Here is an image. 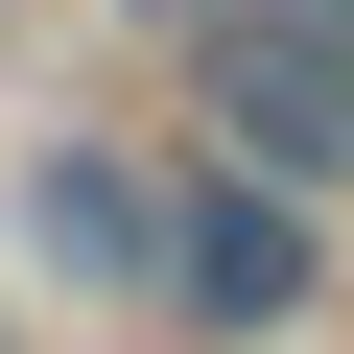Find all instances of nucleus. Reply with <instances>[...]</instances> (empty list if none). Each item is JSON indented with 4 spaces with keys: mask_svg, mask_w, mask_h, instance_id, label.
Instances as JSON below:
<instances>
[{
    "mask_svg": "<svg viewBox=\"0 0 354 354\" xmlns=\"http://www.w3.org/2000/svg\"><path fill=\"white\" fill-rule=\"evenodd\" d=\"M24 236H48L71 283H118V307L189 283V189H165L142 142H48V165H24Z\"/></svg>",
    "mask_w": 354,
    "mask_h": 354,
    "instance_id": "f257e3e1",
    "label": "nucleus"
},
{
    "mask_svg": "<svg viewBox=\"0 0 354 354\" xmlns=\"http://www.w3.org/2000/svg\"><path fill=\"white\" fill-rule=\"evenodd\" d=\"M189 95H213V165H283V189H330V95H307V0H236V24H189Z\"/></svg>",
    "mask_w": 354,
    "mask_h": 354,
    "instance_id": "f03ea898",
    "label": "nucleus"
},
{
    "mask_svg": "<svg viewBox=\"0 0 354 354\" xmlns=\"http://www.w3.org/2000/svg\"><path fill=\"white\" fill-rule=\"evenodd\" d=\"M189 330H283V307H330V236L283 213V165H213L189 189V283H165Z\"/></svg>",
    "mask_w": 354,
    "mask_h": 354,
    "instance_id": "7ed1b4c3",
    "label": "nucleus"
},
{
    "mask_svg": "<svg viewBox=\"0 0 354 354\" xmlns=\"http://www.w3.org/2000/svg\"><path fill=\"white\" fill-rule=\"evenodd\" d=\"M307 95H330V165H354V0H307Z\"/></svg>",
    "mask_w": 354,
    "mask_h": 354,
    "instance_id": "20e7f679",
    "label": "nucleus"
}]
</instances>
